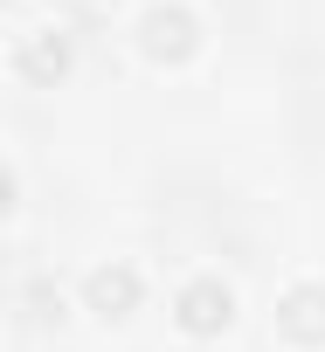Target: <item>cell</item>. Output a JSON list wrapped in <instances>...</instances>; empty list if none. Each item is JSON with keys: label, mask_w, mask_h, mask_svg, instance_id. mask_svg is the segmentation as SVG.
I'll return each mask as SVG.
<instances>
[{"label": "cell", "mask_w": 325, "mask_h": 352, "mask_svg": "<svg viewBox=\"0 0 325 352\" xmlns=\"http://www.w3.org/2000/svg\"><path fill=\"white\" fill-rule=\"evenodd\" d=\"M174 318H180V331L208 338V331H222V324L235 318V290H229L222 276H194V283H180V297H174Z\"/></svg>", "instance_id": "obj_1"}, {"label": "cell", "mask_w": 325, "mask_h": 352, "mask_svg": "<svg viewBox=\"0 0 325 352\" xmlns=\"http://www.w3.org/2000/svg\"><path fill=\"white\" fill-rule=\"evenodd\" d=\"M138 42H145V56H167V63H180V56H194V49H201V21H194L187 8H145V21H138Z\"/></svg>", "instance_id": "obj_2"}, {"label": "cell", "mask_w": 325, "mask_h": 352, "mask_svg": "<svg viewBox=\"0 0 325 352\" xmlns=\"http://www.w3.org/2000/svg\"><path fill=\"white\" fill-rule=\"evenodd\" d=\"M138 290H145V283H138L132 263H97V270L83 276V304H90L97 318H125V311L138 304Z\"/></svg>", "instance_id": "obj_3"}, {"label": "cell", "mask_w": 325, "mask_h": 352, "mask_svg": "<svg viewBox=\"0 0 325 352\" xmlns=\"http://www.w3.org/2000/svg\"><path fill=\"white\" fill-rule=\"evenodd\" d=\"M277 324L297 345H325V283H291L277 297Z\"/></svg>", "instance_id": "obj_4"}, {"label": "cell", "mask_w": 325, "mask_h": 352, "mask_svg": "<svg viewBox=\"0 0 325 352\" xmlns=\"http://www.w3.org/2000/svg\"><path fill=\"white\" fill-rule=\"evenodd\" d=\"M14 69H21L28 83H56V76H70V35H63V28H35V35H21V42H14Z\"/></svg>", "instance_id": "obj_5"}, {"label": "cell", "mask_w": 325, "mask_h": 352, "mask_svg": "<svg viewBox=\"0 0 325 352\" xmlns=\"http://www.w3.org/2000/svg\"><path fill=\"white\" fill-rule=\"evenodd\" d=\"M8 208H14V173L0 166V214H8Z\"/></svg>", "instance_id": "obj_6"}]
</instances>
